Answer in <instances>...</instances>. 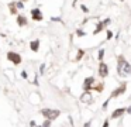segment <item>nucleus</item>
Returning a JSON list of instances; mask_svg holds the SVG:
<instances>
[{"instance_id": "1", "label": "nucleus", "mask_w": 131, "mask_h": 127, "mask_svg": "<svg viewBox=\"0 0 131 127\" xmlns=\"http://www.w3.org/2000/svg\"><path fill=\"white\" fill-rule=\"evenodd\" d=\"M117 72L121 78H127L131 75V64L123 55L117 56Z\"/></svg>"}, {"instance_id": "2", "label": "nucleus", "mask_w": 131, "mask_h": 127, "mask_svg": "<svg viewBox=\"0 0 131 127\" xmlns=\"http://www.w3.org/2000/svg\"><path fill=\"white\" fill-rule=\"evenodd\" d=\"M41 114L45 117V120L52 121V120H55V119L61 114V110H58V109H48V107H45V109L41 110Z\"/></svg>"}, {"instance_id": "3", "label": "nucleus", "mask_w": 131, "mask_h": 127, "mask_svg": "<svg viewBox=\"0 0 131 127\" xmlns=\"http://www.w3.org/2000/svg\"><path fill=\"white\" fill-rule=\"evenodd\" d=\"M7 59H9L12 64H14V65H20L21 64V55L18 52H13V51H9L7 52Z\"/></svg>"}, {"instance_id": "4", "label": "nucleus", "mask_w": 131, "mask_h": 127, "mask_svg": "<svg viewBox=\"0 0 131 127\" xmlns=\"http://www.w3.org/2000/svg\"><path fill=\"white\" fill-rule=\"evenodd\" d=\"M127 90V83H123L120 85L118 87H116V89L113 90V92L110 93V99H114V97H118L120 95H123V93Z\"/></svg>"}, {"instance_id": "5", "label": "nucleus", "mask_w": 131, "mask_h": 127, "mask_svg": "<svg viewBox=\"0 0 131 127\" xmlns=\"http://www.w3.org/2000/svg\"><path fill=\"white\" fill-rule=\"evenodd\" d=\"M93 83H94V78H93V76L86 78L85 81H83V89H85V92H90V90L93 89Z\"/></svg>"}, {"instance_id": "6", "label": "nucleus", "mask_w": 131, "mask_h": 127, "mask_svg": "<svg viewBox=\"0 0 131 127\" xmlns=\"http://www.w3.org/2000/svg\"><path fill=\"white\" fill-rule=\"evenodd\" d=\"M31 18L34 21H42L44 20V16H42V11L40 8H32L31 10Z\"/></svg>"}, {"instance_id": "7", "label": "nucleus", "mask_w": 131, "mask_h": 127, "mask_svg": "<svg viewBox=\"0 0 131 127\" xmlns=\"http://www.w3.org/2000/svg\"><path fill=\"white\" fill-rule=\"evenodd\" d=\"M99 75H100V78H106V76L108 75V66H107V64L103 62V61L99 64Z\"/></svg>"}, {"instance_id": "8", "label": "nucleus", "mask_w": 131, "mask_h": 127, "mask_svg": "<svg viewBox=\"0 0 131 127\" xmlns=\"http://www.w3.org/2000/svg\"><path fill=\"white\" fill-rule=\"evenodd\" d=\"M80 102L86 104H90L93 103V97H92V93L90 92H83L82 96H80Z\"/></svg>"}, {"instance_id": "9", "label": "nucleus", "mask_w": 131, "mask_h": 127, "mask_svg": "<svg viewBox=\"0 0 131 127\" xmlns=\"http://www.w3.org/2000/svg\"><path fill=\"white\" fill-rule=\"evenodd\" d=\"M124 113H125L124 107H118V109H116L113 113H111V119H118V117H121Z\"/></svg>"}, {"instance_id": "10", "label": "nucleus", "mask_w": 131, "mask_h": 127, "mask_svg": "<svg viewBox=\"0 0 131 127\" xmlns=\"http://www.w3.org/2000/svg\"><path fill=\"white\" fill-rule=\"evenodd\" d=\"M30 50H31L32 52H37V51L40 50V41H38V40H34V41L30 42Z\"/></svg>"}, {"instance_id": "11", "label": "nucleus", "mask_w": 131, "mask_h": 127, "mask_svg": "<svg viewBox=\"0 0 131 127\" xmlns=\"http://www.w3.org/2000/svg\"><path fill=\"white\" fill-rule=\"evenodd\" d=\"M16 21H17V24L20 25V27L27 25V18L24 16H17V17H16Z\"/></svg>"}, {"instance_id": "12", "label": "nucleus", "mask_w": 131, "mask_h": 127, "mask_svg": "<svg viewBox=\"0 0 131 127\" xmlns=\"http://www.w3.org/2000/svg\"><path fill=\"white\" fill-rule=\"evenodd\" d=\"M104 27H106V25H104V23H103V21L97 23V25H96V30L93 31V34H94V35H96V34H99L100 31H103V28H104Z\"/></svg>"}, {"instance_id": "13", "label": "nucleus", "mask_w": 131, "mask_h": 127, "mask_svg": "<svg viewBox=\"0 0 131 127\" xmlns=\"http://www.w3.org/2000/svg\"><path fill=\"white\" fill-rule=\"evenodd\" d=\"M14 6H16V8H18V10H23L24 8V3L21 2V0H17V2L14 3Z\"/></svg>"}, {"instance_id": "14", "label": "nucleus", "mask_w": 131, "mask_h": 127, "mask_svg": "<svg viewBox=\"0 0 131 127\" xmlns=\"http://www.w3.org/2000/svg\"><path fill=\"white\" fill-rule=\"evenodd\" d=\"M104 52H106V51L102 48V50L99 51V54H97V58H99V61H100V62L103 61V56H104Z\"/></svg>"}, {"instance_id": "15", "label": "nucleus", "mask_w": 131, "mask_h": 127, "mask_svg": "<svg viewBox=\"0 0 131 127\" xmlns=\"http://www.w3.org/2000/svg\"><path fill=\"white\" fill-rule=\"evenodd\" d=\"M83 55H85V51H83V50H79V51H78V55H76V61H80Z\"/></svg>"}, {"instance_id": "16", "label": "nucleus", "mask_w": 131, "mask_h": 127, "mask_svg": "<svg viewBox=\"0 0 131 127\" xmlns=\"http://www.w3.org/2000/svg\"><path fill=\"white\" fill-rule=\"evenodd\" d=\"M76 35H78V37H85L86 33H85L83 30H80V28H79V30H76Z\"/></svg>"}, {"instance_id": "17", "label": "nucleus", "mask_w": 131, "mask_h": 127, "mask_svg": "<svg viewBox=\"0 0 131 127\" xmlns=\"http://www.w3.org/2000/svg\"><path fill=\"white\" fill-rule=\"evenodd\" d=\"M110 100H111V99H110V97H108V99H107V100H106V102H104V103H103V110H106V109H107V106H108V102H110Z\"/></svg>"}, {"instance_id": "18", "label": "nucleus", "mask_w": 131, "mask_h": 127, "mask_svg": "<svg viewBox=\"0 0 131 127\" xmlns=\"http://www.w3.org/2000/svg\"><path fill=\"white\" fill-rule=\"evenodd\" d=\"M49 126H51V121H49V120H45V121H44V124H42L41 127H49Z\"/></svg>"}, {"instance_id": "19", "label": "nucleus", "mask_w": 131, "mask_h": 127, "mask_svg": "<svg viewBox=\"0 0 131 127\" xmlns=\"http://www.w3.org/2000/svg\"><path fill=\"white\" fill-rule=\"evenodd\" d=\"M103 23H104V25H106V27H107V25H108V24H110V23H111V20H110V18H106V20H103Z\"/></svg>"}, {"instance_id": "20", "label": "nucleus", "mask_w": 131, "mask_h": 127, "mask_svg": "<svg viewBox=\"0 0 131 127\" xmlns=\"http://www.w3.org/2000/svg\"><path fill=\"white\" fill-rule=\"evenodd\" d=\"M80 8H82V11H85V13H88V11H89V8L86 7L85 4H82V6H80Z\"/></svg>"}, {"instance_id": "21", "label": "nucleus", "mask_w": 131, "mask_h": 127, "mask_svg": "<svg viewBox=\"0 0 131 127\" xmlns=\"http://www.w3.org/2000/svg\"><path fill=\"white\" fill-rule=\"evenodd\" d=\"M44 71H45V65H41V66H40V73H44Z\"/></svg>"}, {"instance_id": "22", "label": "nucleus", "mask_w": 131, "mask_h": 127, "mask_svg": "<svg viewBox=\"0 0 131 127\" xmlns=\"http://www.w3.org/2000/svg\"><path fill=\"white\" fill-rule=\"evenodd\" d=\"M111 37H113V33H111L110 30H107V40H110Z\"/></svg>"}, {"instance_id": "23", "label": "nucleus", "mask_w": 131, "mask_h": 127, "mask_svg": "<svg viewBox=\"0 0 131 127\" xmlns=\"http://www.w3.org/2000/svg\"><path fill=\"white\" fill-rule=\"evenodd\" d=\"M27 76H28V75H27V72H26V71H23V72H21V78L27 79Z\"/></svg>"}, {"instance_id": "24", "label": "nucleus", "mask_w": 131, "mask_h": 127, "mask_svg": "<svg viewBox=\"0 0 131 127\" xmlns=\"http://www.w3.org/2000/svg\"><path fill=\"white\" fill-rule=\"evenodd\" d=\"M52 21H61V18H59V17H52Z\"/></svg>"}, {"instance_id": "25", "label": "nucleus", "mask_w": 131, "mask_h": 127, "mask_svg": "<svg viewBox=\"0 0 131 127\" xmlns=\"http://www.w3.org/2000/svg\"><path fill=\"white\" fill-rule=\"evenodd\" d=\"M90 124H92V121H88V123H85V126H83V127H90Z\"/></svg>"}, {"instance_id": "26", "label": "nucleus", "mask_w": 131, "mask_h": 127, "mask_svg": "<svg viewBox=\"0 0 131 127\" xmlns=\"http://www.w3.org/2000/svg\"><path fill=\"white\" fill-rule=\"evenodd\" d=\"M103 127H108V120H106L104 123H103Z\"/></svg>"}, {"instance_id": "27", "label": "nucleus", "mask_w": 131, "mask_h": 127, "mask_svg": "<svg viewBox=\"0 0 131 127\" xmlns=\"http://www.w3.org/2000/svg\"><path fill=\"white\" fill-rule=\"evenodd\" d=\"M30 126H31V127H35V121H30Z\"/></svg>"}, {"instance_id": "28", "label": "nucleus", "mask_w": 131, "mask_h": 127, "mask_svg": "<svg viewBox=\"0 0 131 127\" xmlns=\"http://www.w3.org/2000/svg\"><path fill=\"white\" fill-rule=\"evenodd\" d=\"M125 112H127V113H131V106L127 107V109H125Z\"/></svg>"}, {"instance_id": "29", "label": "nucleus", "mask_w": 131, "mask_h": 127, "mask_svg": "<svg viewBox=\"0 0 131 127\" xmlns=\"http://www.w3.org/2000/svg\"><path fill=\"white\" fill-rule=\"evenodd\" d=\"M35 127H41V126H35Z\"/></svg>"}, {"instance_id": "30", "label": "nucleus", "mask_w": 131, "mask_h": 127, "mask_svg": "<svg viewBox=\"0 0 131 127\" xmlns=\"http://www.w3.org/2000/svg\"><path fill=\"white\" fill-rule=\"evenodd\" d=\"M120 2H123V0H120Z\"/></svg>"}]
</instances>
